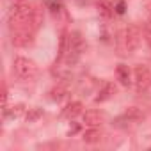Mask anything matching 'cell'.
Here are the masks:
<instances>
[{"mask_svg":"<svg viewBox=\"0 0 151 151\" xmlns=\"http://www.w3.org/2000/svg\"><path fill=\"white\" fill-rule=\"evenodd\" d=\"M82 139H84V142H87V144H96V142L101 140V132L98 130V126H89V130L84 132Z\"/></svg>","mask_w":151,"mask_h":151,"instance_id":"ba28073f","label":"cell"},{"mask_svg":"<svg viewBox=\"0 0 151 151\" xmlns=\"http://www.w3.org/2000/svg\"><path fill=\"white\" fill-rule=\"evenodd\" d=\"M140 39H142V32L137 25H128L124 29V48L126 52H135L140 46Z\"/></svg>","mask_w":151,"mask_h":151,"instance_id":"3957f363","label":"cell"},{"mask_svg":"<svg viewBox=\"0 0 151 151\" xmlns=\"http://www.w3.org/2000/svg\"><path fill=\"white\" fill-rule=\"evenodd\" d=\"M13 69L16 73V77L22 80H32L37 75V66L27 57H16L13 62Z\"/></svg>","mask_w":151,"mask_h":151,"instance_id":"7a4b0ae2","label":"cell"},{"mask_svg":"<svg viewBox=\"0 0 151 151\" xmlns=\"http://www.w3.org/2000/svg\"><path fill=\"white\" fill-rule=\"evenodd\" d=\"M4 114H6V117H9V119H18V117H22V116L25 114V105H23V103H16V105H13L11 109L4 107Z\"/></svg>","mask_w":151,"mask_h":151,"instance_id":"9c48e42d","label":"cell"},{"mask_svg":"<svg viewBox=\"0 0 151 151\" xmlns=\"http://www.w3.org/2000/svg\"><path fill=\"white\" fill-rule=\"evenodd\" d=\"M116 93H117L116 84H114V82H107V84L101 87V91L98 93V96L94 98V101H96V103H103V101L110 100L112 96H116Z\"/></svg>","mask_w":151,"mask_h":151,"instance_id":"5b68a950","label":"cell"},{"mask_svg":"<svg viewBox=\"0 0 151 151\" xmlns=\"http://www.w3.org/2000/svg\"><path fill=\"white\" fill-rule=\"evenodd\" d=\"M84 50H86V41H84V37H82V34L78 30L68 34V50H66V57H64L66 64L69 68L77 66L82 53H84Z\"/></svg>","mask_w":151,"mask_h":151,"instance_id":"6da1fadb","label":"cell"},{"mask_svg":"<svg viewBox=\"0 0 151 151\" xmlns=\"http://www.w3.org/2000/svg\"><path fill=\"white\" fill-rule=\"evenodd\" d=\"M114 11H116L117 14H124V11H126V4L123 2V0H119V2L114 6Z\"/></svg>","mask_w":151,"mask_h":151,"instance_id":"2e32d148","label":"cell"},{"mask_svg":"<svg viewBox=\"0 0 151 151\" xmlns=\"http://www.w3.org/2000/svg\"><path fill=\"white\" fill-rule=\"evenodd\" d=\"M84 123L87 126H100L103 123V114L98 110H87L84 114Z\"/></svg>","mask_w":151,"mask_h":151,"instance_id":"52a82bcc","label":"cell"},{"mask_svg":"<svg viewBox=\"0 0 151 151\" xmlns=\"http://www.w3.org/2000/svg\"><path fill=\"white\" fill-rule=\"evenodd\" d=\"M80 130V124L78 123H71V126H69V130H68V135H75Z\"/></svg>","mask_w":151,"mask_h":151,"instance_id":"ac0fdd59","label":"cell"},{"mask_svg":"<svg viewBox=\"0 0 151 151\" xmlns=\"http://www.w3.org/2000/svg\"><path fill=\"white\" fill-rule=\"evenodd\" d=\"M123 116H124L130 123H137V121H142V119H144V112H142V109H139V107H128Z\"/></svg>","mask_w":151,"mask_h":151,"instance_id":"30bf717a","label":"cell"},{"mask_svg":"<svg viewBox=\"0 0 151 151\" xmlns=\"http://www.w3.org/2000/svg\"><path fill=\"white\" fill-rule=\"evenodd\" d=\"M149 23H151V13H149Z\"/></svg>","mask_w":151,"mask_h":151,"instance_id":"d6986e66","label":"cell"},{"mask_svg":"<svg viewBox=\"0 0 151 151\" xmlns=\"http://www.w3.org/2000/svg\"><path fill=\"white\" fill-rule=\"evenodd\" d=\"M116 75H117V80L123 84V86H130V69H128V66H124V64H119L117 68H116Z\"/></svg>","mask_w":151,"mask_h":151,"instance_id":"8fae6325","label":"cell"},{"mask_svg":"<svg viewBox=\"0 0 151 151\" xmlns=\"http://www.w3.org/2000/svg\"><path fill=\"white\" fill-rule=\"evenodd\" d=\"M133 80H135V87L137 91H146L151 86V71L146 66H137L133 71Z\"/></svg>","mask_w":151,"mask_h":151,"instance_id":"277c9868","label":"cell"},{"mask_svg":"<svg viewBox=\"0 0 151 151\" xmlns=\"http://www.w3.org/2000/svg\"><path fill=\"white\" fill-rule=\"evenodd\" d=\"M50 94H52V100H53V101L60 103V101L68 96V89H66L64 86H57V87H53V89L50 91Z\"/></svg>","mask_w":151,"mask_h":151,"instance_id":"4fadbf2b","label":"cell"},{"mask_svg":"<svg viewBox=\"0 0 151 151\" xmlns=\"http://www.w3.org/2000/svg\"><path fill=\"white\" fill-rule=\"evenodd\" d=\"M14 2H22V0H14Z\"/></svg>","mask_w":151,"mask_h":151,"instance_id":"ffe728a7","label":"cell"},{"mask_svg":"<svg viewBox=\"0 0 151 151\" xmlns=\"http://www.w3.org/2000/svg\"><path fill=\"white\" fill-rule=\"evenodd\" d=\"M96 7H98V13L103 16V18H110L116 11H114V6L110 4V2H107V0H100V2L96 4Z\"/></svg>","mask_w":151,"mask_h":151,"instance_id":"7c38bea8","label":"cell"},{"mask_svg":"<svg viewBox=\"0 0 151 151\" xmlns=\"http://www.w3.org/2000/svg\"><path fill=\"white\" fill-rule=\"evenodd\" d=\"M80 114H82V103H80V101H71V103H68L66 109L62 110V116H64L66 119H75V117L80 116Z\"/></svg>","mask_w":151,"mask_h":151,"instance_id":"8992f818","label":"cell"},{"mask_svg":"<svg viewBox=\"0 0 151 151\" xmlns=\"http://www.w3.org/2000/svg\"><path fill=\"white\" fill-rule=\"evenodd\" d=\"M43 117V110L41 109H29V112L25 114V119H27V123H36L37 119H41Z\"/></svg>","mask_w":151,"mask_h":151,"instance_id":"5bb4252c","label":"cell"},{"mask_svg":"<svg viewBox=\"0 0 151 151\" xmlns=\"http://www.w3.org/2000/svg\"><path fill=\"white\" fill-rule=\"evenodd\" d=\"M144 37H146L147 45L151 46V25H146V27H144Z\"/></svg>","mask_w":151,"mask_h":151,"instance_id":"e0dca14e","label":"cell"},{"mask_svg":"<svg viewBox=\"0 0 151 151\" xmlns=\"http://www.w3.org/2000/svg\"><path fill=\"white\" fill-rule=\"evenodd\" d=\"M45 6L52 11V13H59L62 9V0H45Z\"/></svg>","mask_w":151,"mask_h":151,"instance_id":"9a60e30c","label":"cell"}]
</instances>
